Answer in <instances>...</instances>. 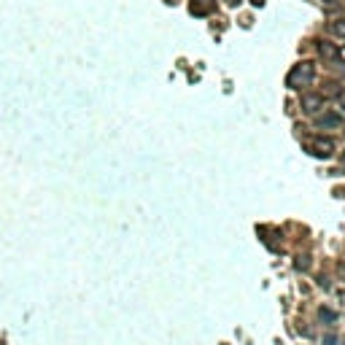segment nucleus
Here are the masks:
<instances>
[{
    "label": "nucleus",
    "instance_id": "nucleus-12",
    "mask_svg": "<svg viewBox=\"0 0 345 345\" xmlns=\"http://www.w3.org/2000/svg\"><path fill=\"white\" fill-rule=\"evenodd\" d=\"M327 3H329V5H332V3H337V0H327Z\"/></svg>",
    "mask_w": 345,
    "mask_h": 345
},
{
    "label": "nucleus",
    "instance_id": "nucleus-2",
    "mask_svg": "<svg viewBox=\"0 0 345 345\" xmlns=\"http://www.w3.org/2000/svg\"><path fill=\"white\" fill-rule=\"evenodd\" d=\"M305 149L318 159H329L332 151H335V143H332V138H310V141L305 143Z\"/></svg>",
    "mask_w": 345,
    "mask_h": 345
},
{
    "label": "nucleus",
    "instance_id": "nucleus-7",
    "mask_svg": "<svg viewBox=\"0 0 345 345\" xmlns=\"http://www.w3.org/2000/svg\"><path fill=\"white\" fill-rule=\"evenodd\" d=\"M332 32L345 41V19H335V22H332Z\"/></svg>",
    "mask_w": 345,
    "mask_h": 345
},
{
    "label": "nucleus",
    "instance_id": "nucleus-4",
    "mask_svg": "<svg viewBox=\"0 0 345 345\" xmlns=\"http://www.w3.org/2000/svg\"><path fill=\"white\" fill-rule=\"evenodd\" d=\"M189 11H191V16H208L216 11V0H191Z\"/></svg>",
    "mask_w": 345,
    "mask_h": 345
},
{
    "label": "nucleus",
    "instance_id": "nucleus-8",
    "mask_svg": "<svg viewBox=\"0 0 345 345\" xmlns=\"http://www.w3.org/2000/svg\"><path fill=\"white\" fill-rule=\"evenodd\" d=\"M318 316H321V321H327V324L337 321V313H335V310H329V308H321V310H318Z\"/></svg>",
    "mask_w": 345,
    "mask_h": 345
},
{
    "label": "nucleus",
    "instance_id": "nucleus-10",
    "mask_svg": "<svg viewBox=\"0 0 345 345\" xmlns=\"http://www.w3.org/2000/svg\"><path fill=\"white\" fill-rule=\"evenodd\" d=\"M324 345H337V340H335V335H327V337H324Z\"/></svg>",
    "mask_w": 345,
    "mask_h": 345
},
{
    "label": "nucleus",
    "instance_id": "nucleus-13",
    "mask_svg": "<svg viewBox=\"0 0 345 345\" xmlns=\"http://www.w3.org/2000/svg\"><path fill=\"white\" fill-rule=\"evenodd\" d=\"M343 108H345V97H343Z\"/></svg>",
    "mask_w": 345,
    "mask_h": 345
},
{
    "label": "nucleus",
    "instance_id": "nucleus-9",
    "mask_svg": "<svg viewBox=\"0 0 345 345\" xmlns=\"http://www.w3.org/2000/svg\"><path fill=\"white\" fill-rule=\"evenodd\" d=\"M327 95H340V84H329Z\"/></svg>",
    "mask_w": 345,
    "mask_h": 345
},
{
    "label": "nucleus",
    "instance_id": "nucleus-14",
    "mask_svg": "<svg viewBox=\"0 0 345 345\" xmlns=\"http://www.w3.org/2000/svg\"><path fill=\"white\" fill-rule=\"evenodd\" d=\"M343 162H345V154H343Z\"/></svg>",
    "mask_w": 345,
    "mask_h": 345
},
{
    "label": "nucleus",
    "instance_id": "nucleus-1",
    "mask_svg": "<svg viewBox=\"0 0 345 345\" xmlns=\"http://www.w3.org/2000/svg\"><path fill=\"white\" fill-rule=\"evenodd\" d=\"M316 78V65L313 62H300L294 65V68L289 70L286 76V86H291V89H302V86H310Z\"/></svg>",
    "mask_w": 345,
    "mask_h": 345
},
{
    "label": "nucleus",
    "instance_id": "nucleus-11",
    "mask_svg": "<svg viewBox=\"0 0 345 345\" xmlns=\"http://www.w3.org/2000/svg\"><path fill=\"white\" fill-rule=\"evenodd\" d=\"M251 3H254V5H264V0H251Z\"/></svg>",
    "mask_w": 345,
    "mask_h": 345
},
{
    "label": "nucleus",
    "instance_id": "nucleus-6",
    "mask_svg": "<svg viewBox=\"0 0 345 345\" xmlns=\"http://www.w3.org/2000/svg\"><path fill=\"white\" fill-rule=\"evenodd\" d=\"M318 51H321V54L327 57V59H340V51H337L332 43H324V41H321V43H318Z\"/></svg>",
    "mask_w": 345,
    "mask_h": 345
},
{
    "label": "nucleus",
    "instance_id": "nucleus-5",
    "mask_svg": "<svg viewBox=\"0 0 345 345\" xmlns=\"http://www.w3.org/2000/svg\"><path fill=\"white\" fill-rule=\"evenodd\" d=\"M318 108H324V95H302V111L316 114Z\"/></svg>",
    "mask_w": 345,
    "mask_h": 345
},
{
    "label": "nucleus",
    "instance_id": "nucleus-3",
    "mask_svg": "<svg viewBox=\"0 0 345 345\" xmlns=\"http://www.w3.org/2000/svg\"><path fill=\"white\" fill-rule=\"evenodd\" d=\"M316 130H340L343 127V116L335 111H324L321 116H316Z\"/></svg>",
    "mask_w": 345,
    "mask_h": 345
}]
</instances>
